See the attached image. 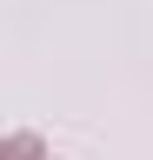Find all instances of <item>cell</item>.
Segmentation results:
<instances>
[{
	"label": "cell",
	"instance_id": "1",
	"mask_svg": "<svg viewBox=\"0 0 153 160\" xmlns=\"http://www.w3.org/2000/svg\"><path fill=\"white\" fill-rule=\"evenodd\" d=\"M0 160H47V153H40V140H33V133H13L7 147H0Z\"/></svg>",
	"mask_w": 153,
	"mask_h": 160
}]
</instances>
